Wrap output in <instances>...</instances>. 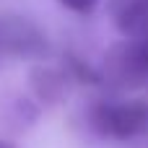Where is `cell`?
I'll use <instances>...</instances> for the list:
<instances>
[{
    "label": "cell",
    "mask_w": 148,
    "mask_h": 148,
    "mask_svg": "<svg viewBox=\"0 0 148 148\" xmlns=\"http://www.w3.org/2000/svg\"><path fill=\"white\" fill-rule=\"evenodd\" d=\"M88 127L107 140L127 143L148 133V99H101L88 109Z\"/></svg>",
    "instance_id": "1"
},
{
    "label": "cell",
    "mask_w": 148,
    "mask_h": 148,
    "mask_svg": "<svg viewBox=\"0 0 148 148\" xmlns=\"http://www.w3.org/2000/svg\"><path fill=\"white\" fill-rule=\"evenodd\" d=\"M104 86L114 91H135L148 86V39H127L114 42L101 60Z\"/></svg>",
    "instance_id": "2"
},
{
    "label": "cell",
    "mask_w": 148,
    "mask_h": 148,
    "mask_svg": "<svg viewBox=\"0 0 148 148\" xmlns=\"http://www.w3.org/2000/svg\"><path fill=\"white\" fill-rule=\"evenodd\" d=\"M0 49L16 60L44 62L49 57V39L47 34L26 16L3 13L0 16Z\"/></svg>",
    "instance_id": "3"
},
{
    "label": "cell",
    "mask_w": 148,
    "mask_h": 148,
    "mask_svg": "<svg viewBox=\"0 0 148 148\" xmlns=\"http://www.w3.org/2000/svg\"><path fill=\"white\" fill-rule=\"evenodd\" d=\"M68 83H70V75L65 73V68H57L49 62H34L29 70V88L34 99L44 107L60 104L68 96Z\"/></svg>",
    "instance_id": "4"
},
{
    "label": "cell",
    "mask_w": 148,
    "mask_h": 148,
    "mask_svg": "<svg viewBox=\"0 0 148 148\" xmlns=\"http://www.w3.org/2000/svg\"><path fill=\"white\" fill-rule=\"evenodd\" d=\"M107 16L127 39H148V0H107Z\"/></svg>",
    "instance_id": "5"
},
{
    "label": "cell",
    "mask_w": 148,
    "mask_h": 148,
    "mask_svg": "<svg viewBox=\"0 0 148 148\" xmlns=\"http://www.w3.org/2000/svg\"><path fill=\"white\" fill-rule=\"evenodd\" d=\"M62 60H65L62 68H65V73L70 75V81H75V83H81V86H104L101 70H96V68H94L88 60H83L81 55L65 52Z\"/></svg>",
    "instance_id": "6"
},
{
    "label": "cell",
    "mask_w": 148,
    "mask_h": 148,
    "mask_svg": "<svg viewBox=\"0 0 148 148\" xmlns=\"http://www.w3.org/2000/svg\"><path fill=\"white\" fill-rule=\"evenodd\" d=\"M36 117H39V107L34 101H29V99H18L13 104V109H10V120H13V130L16 133L31 127L36 122Z\"/></svg>",
    "instance_id": "7"
},
{
    "label": "cell",
    "mask_w": 148,
    "mask_h": 148,
    "mask_svg": "<svg viewBox=\"0 0 148 148\" xmlns=\"http://www.w3.org/2000/svg\"><path fill=\"white\" fill-rule=\"evenodd\" d=\"M65 10H70V13H75V16H91L96 8H99V3L101 0H57Z\"/></svg>",
    "instance_id": "8"
},
{
    "label": "cell",
    "mask_w": 148,
    "mask_h": 148,
    "mask_svg": "<svg viewBox=\"0 0 148 148\" xmlns=\"http://www.w3.org/2000/svg\"><path fill=\"white\" fill-rule=\"evenodd\" d=\"M125 148H148V133L146 135H138V138H133V140H127Z\"/></svg>",
    "instance_id": "9"
},
{
    "label": "cell",
    "mask_w": 148,
    "mask_h": 148,
    "mask_svg": "<svg viewBox=\"0 0 148 148\" xmlns=\"http://www.w3.org/2000/svg\"><path fill=\"white\" fill-rule=\"evenodd\" d=\"M0 148H16V146H13V143H8V140H3V138H0Z\"/></svg>",
    "instance_id": "10"
},
{
    "label": "cell",
    "mask_w": 148,
    "mask_h": 148,
    "mask_svg": "<svg viewBox=\"0 0 148 148\" xmlns=\"http://www.w3.org/2000/svg\"><path fill=\"white\" fill-rule=\"evenodd\" d=\"M0 57H3V49H0Z\"/></svg>",
    "instance_id": "11"
}]
</instances>
